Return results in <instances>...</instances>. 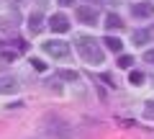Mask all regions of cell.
Returning <instances> with one entry per match:
<instances>
[{
    "instance_id": "1",
    "label": "cell",
    "mask_w": 154,
    "mask_h": 139,
    "mask_svg": "<svg viewBox=\"0 0 154 139\" xmlns=\"http://www.w3.org/2000/svg\"><path fill=\"white\" fill-rule=\"evenodd\" d=\"M77 52L82 54L85 62H90V65H100L103 62V49H100V44L93 39V36H77Z\"/></svg>"
},
{
    "instance_id": "2",
    "label": "cell",
    "mask_w": 154,
    "mask_h": 139,
    "mask_svg": "<svg viewBox=\"0 0 154 139\" xmlns=\"http://www.w3.org/2000/svg\"><path fill=\"white\" fill-rule=\"evenodd\" d=\"M44 52L54 59H67L69 57V44L67 41H59V39H51V41H44Z\"/></svg>"
},
{
    "instance_id": "3",
    "label": "cell",
    "mask_w": 154,
    "mask_h": 139,
    "mask_svg": "<svg viewBox=\"0 0 154 139\" xmlns=\"http://www.w3.org/2000/svg\"><path fill=\"white\" fill-rule=\"evenodd\" d=\"M75 16L80 18L82 23H95V21H98V8H95V5H80L75 11Z\"/></svg>"
},
{
    "instance_id": "4",
    "label": "cell",
    "mask_w": 154,
    "mask_h": 139,
    "mask_svg": "<svg viewBox=\"0 0 154 139\" xmlns=\"http://www.w3.org/2000/svg\"><path fill=\"white\" fill-rule=\"evenodd\" d=\"M49 28H51V31H57V33H64V31H69V21H67V16L57 13V16L49 18Z\"/></svg>"
},
{
    "instance_id": "5",
    "label": "cell",
    "mask_w": 154,
    "mask_h": 139,
    "mask_svg": "<svg viewBox=\"0 0 154 139\" xmlns=\"http://www.w3.org/2000/svg\"><path fill=\"white\" fill-rule=\"evenodd\" d=\"M131 13L136 18H149V16H154V3H134V8H131Z\"/></svg>"
},
{
    "instance_id": "6",
    "label": "cell",
    "mask_w": 154,
    "mask_h": 139,
    "mask_svg": "<svg viewBox=\"0 0 154 139\" xmlns=\"http://www.w3.org/2000/svg\"><path fill=\"white\" fill-rule=\"evenodd\" d=\"M18 80L16 77H0V93H16Z\"/></svg>"
},
{
    "instance_id": "7",
    "label": "cell",
    "mask_w": 154,
    "mask_h": 139,
    "mask_svg": "<svg viewBox=\"0 0 154 139\" xmlns=\"http://www.w3.org/2000/svg\"><path fill=\"white\" fill-rule=\"evenodd\" d=\"M44 18H41V13H31V16H28V31L31 33H38L41 31V26H44Z\"/></svg>"
},
{
    "instance_id": "8",
    "label": "cell",
    "mask_w": 154,
    "mask_h": 139,
    "mask_svg": "<svg viewBox=\"0 0 154 139\" xmlns=\"http://www.w3.org/2000/svg\"><path fill=\"white\" fill-rule=\"evenodd\" d=\"M103 44L108 46L110 52H121V49H123V41L118 39V36H105V39H103Z\"/></svg>"
},
{
    "instance_id": "9",
    "label": "cell",
    "mask_w": 154,
    "mask_h": 139,
    "mask_svg": "<svg viewBox=\"0 0 154 139\" xmlns=\"http://www.w3.org/2000/svg\"><path fill=\"white\" fill-rule=\"evenodd\" d=\"M123 23H121V18L116 16V13H108V18H105V28L108 31H113V28H121Z\"/></svg>"
},
{
    "instance_id": "10",
    "label": "cell",
    "mask_w": 154,
    "mask_h": 139,
    "mask_svg": "<svg viewBox=\"0 0 154 139\" xmlns=\"http://www.w3.org/2000/svg\"><path fill=\"white\" fill-rule=\"evenodd\" d=\"M149 39H152V33H149V31H144V28L134 31V41H136V44H146Z\"/></svg>"
},
{
    "instance_id": "11",
    "label": "cell",
    "mask_w": 154,
    "mask_h": 139,
    "mask_svg": "<svg viewBox=\"0 0 154 139\" xmlns=\"http://www.w3.org/2000/svg\"><path fill=\"white\" fill-rule=\"evenodd\" d=\"M144 118L154 121V100H149V103H146V108H144Z\"/></svg>"
},
{
    "instance_id": "12",
    "label": "cell",
    "mask_w": 154,
    "mask_h": 139,
    "mask_svg": "<svg viewBox=\"0 0 154 139\" xmlns=\"http://www.w3.org/2000/svg\"><path fill=\"white\" fill-rule=\"evenodd\" d=\"M131 65H134V59H131V57H126V54H123L121 59H118V67H121V70H128Z\"/></svg>"
},
{
    "instance_id": "13",
    "label": "cell",
    "mask_w": 154,
    "mask_h": 139,
    "mask_svg": "<svg viewBox=\"0 0 154 139\" xmlns=\"http://www.w3.org/2000/svg\"><path fill=\"white\" fill-rule=\"evenodd\" d=\"M31 65H33V70H36V72H44V70H46V65H44L41 59H31Z\"/></svg>"
},
{
    "instance_id": "14",
    "label": "cell",
    "mask_w": 154,
    "mask_h": 139,
    "mask_svg": "<svg viewBox=\"0 0 154 139\" xmlns=\"http://www.w3.org/2000/svg\"><path fill=\"white\" fill-rule=\"evenodd\" d=\"M131 83H134V85H141V83H144V75H141V72H131Z\"/></svg>"
},
{
    "instance_id": "15",
    "label": "cell",
    "mask_w": 154,
    "mask_h": 139,
    "mask_svg": "<svg viewBox=\"0 0 154 139\" xmlns=\"http://www.w3.org/2000/svg\"><path fill=\"white\" fill-rule=\"evenodd\" d=\"M62 77H64V80H77V72H69V70H62Z\"/></svg>"
},
{
    "instance_id": "16",
    "label": "cell",
    "mask_w": 154,
    "mask_h": 139,
    "mask_svg": "<svg viewBox=\"0 0 154 139\" xmlns=\"http://www.w3.org/2000/svg\"><path fill=\"white\" fill-rule=\"evenodd\" d=\"M144 62H149V65H154V49H149L146 54H144Z\"/></svg>"
},
{
    "instance_id": "17",
    "label": "cell",
    "mask_w": 154,
    "mask_h": 139,
    "mask_svg": "<svg viewBox=\"0 0 154 139\" xmlns=\"http://www.w3.org/2000/svg\"><path fill=\"white\" fill-rule=\"evenodd\" d=\"M57 3H59V5H72L75 0H57Z\"/></svg>"
}]
</instances>
